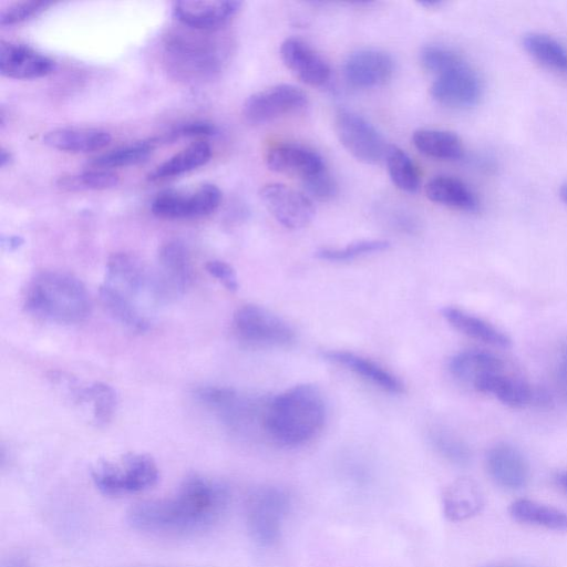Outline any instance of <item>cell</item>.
<instances>
[{"label":"cell","mask_w":567,"mask_h":567,"mask_svg":"<svg viewBox=\"0 0 567 567\" xmlns=\"http://www.w3.org/2000/svg\"><path fill=\"white\" fill-rule=\"evenodd\" d=\"M229 503L227 487L203 475L185 478L172 495L132 506L126 519L136 530L154 535L185 536L212 528Z\"/></svg>","instance_id":"1"},{"label":"cell","mask_w":567,"mask_h":567,"mask_svg":"<svg viewBox=\"0 0 567 567\" xmlns=\"http://www.w3.org/2000/svg\"><path fill=\"white\" fill-rule=\"evenodd\" d=\"M327 416L326 402L318 386L309 383L287 389L264 411V427L276 442L298 446L315 437Z\"/></svg>","instance_id":"2"},{"label":"cell","mask_w":567,"mask_h":567,"mask_svg":"<svg viewBox=\"0 0 567 567\" xmlns=\"http://www.w3.org/2000/svg\"><path fill=\"white\" fill-rule=\"evenodd\" d=\"M145 293L157 300L153 276L143 264L126 252L112 255L100 288V298L107 312L126 328L144 332L150 327V320L137 301Z\"/></svg>","instance_id":"3"},{"label":"cell","mask_w":567,"mask_h":567,"mask_svg":"<svg viewBox=\"0 0 567 567\" xmlns=\"http://www.w3.org/2000/svg\"><path fill=\"white\" fill-rule=\"evenodd\" d=\"M29 312L61 324L79 323L91 311L90 295L83 282L63 271H42L29 284L24 298Z\"/></svg>","instance_id":"4"},{"label":"cell","mask_w":567,"mask_h":567,"mask_svg":"<svg viewBox=\"0 0 567 567\" xmlns=\"http://www.w3.org/2000/svg\"><path fill=\"white\" fill-rule=\"evenodd\" d=\"M91 477L102 494L118 497L151 488L157 483L159 471L151 455L128 452L117 460L99 461Z\"/></svg>","instance_id":"5"},{"label":"cell","mask_w":567,"mask_h":567,"mask_svg":"<svg viewBox=\"0 0 567 567\" xmlns=\"http://www.w3.org/2000/svg\"><path fill=\"white\" fill-rule=\"evenodd\" d=\"M290 504L288 492L278 486H261L249 494L246 523L257 544L271 546L279 539Z\"/></svg>","instance_id":"6"},{"label":"cell","mask_w":567,"mask_h":567,"mask_svg":"<svg viewBox=\"0 0 567 567\" xmlns=\"http://www.w3.org/2000/svg\"><path fill=\"white\" fill-rule=\"evenodd\" d=\"M221 199L220 189L214 184L205 183L194 189H167L157 194L151 210L162 219H194L214 213Z\"/></svg>","instance_id":"7"},{"label":"cell","mask_w":567,"mask_h":567,"mask_svg":"<svg viewBox=\"0 0 567 567\" xmlns=\"http://www.w3.org/2000/svg\"><path fill=\"white\" fill-rule=\"evenodd\" d=\"M237 336L255 346L286 347L295 340V331L278 315L258 305H245L234 315Z\"/></svg>","instance_id":"8"},{"label":"cell","mask_w":567,"mask_h":567,"mask_svg":"<svg viewBox=\"0 0 567 567\" xmlns=\"http://www.w3.org/2000/svg\"><path fill=\"white\" fill-rule=\"evenodd\" d=\"M334 130L342 146L358 161L377 164L384 159L388 146L380 132L361 115L340 109Z\"/></svg>","instance_id":"9"},{"label":"cell","mask_w":567,"mask_h":567,"mask_svg":"<svg viewBox=\"0 0 567 567\" xmlns=\"http://www.w3.org/2000/svg\"><path fill=\"white\" fill-rule=\"evenodd\" d=\"M172 35L166 43V52L177 70L192 75L212 74L219 70L226 58L225 45L202 39L199 34Z\"/></svg>","instance_id":"10"},{"label":"cell","mask_w":567,"mask_h":567,"mask_svg":"<svg viewBox=\"0 0 567 567\" xmlns=\"http://www.w3.org/2000/svg\"><path fill=\"white\" fill-rule=\"evenodd\" d=\"M432 97L452 109H468L482 96V82L477 73L461 59L436 74L430 89Z\"/></svg>","instance_id":"11"},{"label":"cell","mask_w":567,"mask_h":567,"mask_svg":"<svg viewBox=\"0 0 567 567\" xmlns=\"http://www.w3.org/2000/svg\"><path fill=\"white\" fill-rule=\"evenodd\" d=\"M307 94L292 84H277L251 94L243 106L244 117L252 124H264L301 111Z\"/></svg>","instance_id":"12"},{"label":"cell","mask_w":567,"mask_h":567,"mask_svg":"<svg viewBox=\"0 0 567 567\" xmlns=\"http://www.w3.org/2000/svg\"><path fill=\"white\" fill-rule=\"evenodd\" d=\"M259 197L274 218L288 229L303 228L315 217L313 200L305 193L285 184L264 185L259 190Z\"/></svg>","instance_id":"13"},{"label":"cell","mask_w":567,"mask_h":567,"mask_svg":"<svg viewBox=\"0 0 567 567\" xmlns=\"http://www.w3.org/2000/svg\"><path fill=\"white\" fill-rule=\"evenodd\" d=\"M153 274L157 300L183 292L193 279L189 252L179 240H168L158 250V269Z\"/></svg>","instance_id":"14"},{"label":"cell","mask_w":567,"mask_h":567,"mask_svg":"<svg viewBox=\"0 0 567 567\" xmlns=\"http://www.w3.org/2000/svg\"><path fill=\"white\" fill-rule=\"evenodd\" d=\"M265 162L270 171L301 181L326 168L322 157L315 150L291 142L271 145L266 151Z\"/></svg>","instance_id":"15"},{"label":"cell","mask_w":567,"mask_h":567,"mask_svg":"<svg viewBox=\"0 0 567 567\" xmlns=\"http://www.w3.org/2000/svg\"><path fill=\"white\" fill-rule=\"evenodd\" d=\"M240 1L183 0L173 3L175 19L192 30H215L227 23L240 9Z\"/></svg>","instance_id":"16"},{"label":"cell","mask_w":567,"mask_h":567,"mask_svg":"<svg viewBox=\"0 0 567 567\" xmlns=\"http://www.w3.org/2000/svg\"><path fill=\"white\" fill-rule=\"evenodd\" d=\"M55 70V62L34 49L16 42L0 43V73L17 80L47 76Z\"/></svg>","instance_id":"17"},{"label":"cell","mask_w":567,"mask_h":567,"mask_svg":"<svg viewBox=\"0 0 567 567\" xmlns=\"http://www.w3.org/2000/svg\"><path fill=\"white\" fill-rule=\"evenodd\" d=\"M393 72L392 56L377 49L358 50L348 56L343 65L346 80L358 87L382 85L391 79Z\"/></svg>","instance_id":"18"},{"label":"cell","mask_w":567,"mask_h":567,"mask_svg":"<svg viewBox=\"0 0 567 567\" xmlns=\"http://www.w3.org/2000/svg\"><path fill=\"white\" fill-rule=\"evenodd\" d=\"M280 56L286 68L308 85H323L330 78L327 61L298 38H287L281 43Z\"/></svg>","instance_id":"19"},{"label":"cell","mask_w":567,"mask_h":567,"mask_svg":"<svg viewBox=\"0 0 567 567\" xmlns=\"http://www.w3.org/2000/svg\"><path fill=\"white\" fill-rule=\"evenodd\" d=\"M486 470L491 478L506 489L522 488L529 477V467L524 455L516 447L504 443L487 452Z\"/></svg>","instance_id":"20"},{"label":"cell","mask_w":567,"mask_h":567,"mask_svg":"<svg viewBox=\"0 0 567 567\" xmlns=\"http://www.w3.org/2000/svg\"><path fill=\"white\" fill-rule=\"evenodd\" d=\"M111 134L95 127H56L43 135V143L54 150L69 153H89L104 148Z\"/></svg>","instance_id":"21"},{"label":"cell","mask_w":567,"mask_h":567,"mask_svg":"<svg viewBox=\"0 0 567 567\" xmlns=\"http://www.w3.org/2000/svg\"><path fill=\"white\" fill-rule=\"evenodd\" d=\"M443 513L452 522L468 519L480 513L484 497L480 486L470 478L453 482L443 493Z\"/></svg>","instance_id":"22"},{"label":"cell","mask_w":567,"mask_h":567,"mask_svg":"<svg viewBox=\"0 0 567 567\" xmlns=\"http://www.w3.org/2000/svg\"><path fill=\"white\" fill-rule=\"evenodd\" d=\"M424 190L433 203L464 212L478 209L480 203L475 193L456 177L435 176L426 183Z\"/></svg>","instance_id":"23"},{"label":"cell","mask_w":567,"mask_h":567,"mask_svg":"<svg viewBox=\"0 0 567 567\" xmlns=\"http://www.w3.org/2000/svg\"><path fill=\"white\" fill-rule=\"evenodd\" d=\"M323 355L383 391L401 393L404 390L402 382L394 374L367 358L348 351H328Z\"/></svg>","instance_id":"24"},{"label":"cell","mask_w":567,"mask_h":567,"mask_svg":"<svg viewBox=\"0 0 567 567\" xmlns=\"http://www.w3.org/2000/svg\"><path fill=\"white\" fill-rule=\"evenodd\" d=\"M441 312L454 329L467 337L501 348L511 346L505 333L472 313L456 307H444Z\"/></svg>","instance_id":"25"},{"label":"cell","mask_w":567,"mask_h":567,"mask_svg":"<svg viewBox=\"0 0 567 567\" xmlns=\"http://www.w3.org/2000/svg\"><path fill=\"white\" fill-rule=\"evenodd\" d=\"M482 393L492 394L504 404L523 406L533 399L532 389L522 380L513 379L498 372L484 374L472 384Z\"/></svg>","instance_id":"26"},{"label":"cell","mask_w":567,"mask_h":567,"mask_svg":"<svg viewBox=\"0 0 567 567\" xmlns=\"http://www.w3.org/2000/svg\"><path fill=\"white\" fill-rule=\"evenodd\" d=\"M412 143L420 153L437 159H458L464 154L462 140L451 131L420 128L414 131Z\"/></svg>","instance_id":"27"},{"label":"cell","mask_w":567,"mask_h":567,"mask_svg":"<svg viewBox=\"0 0 567 567\" xmlns=\"http://www.w3.org/2000/svg\"><path fill=\"white\" fill-rule=\"evenodd\" d=\"M210 156V145L207 142L197 141L156 166L148 174V179L164 181L183 175L205 165Z\"/></svg>","instance_id":"28"},{"label":"cell","mask_w":567,"mask_h":567,"mask_svg":"<svg viewBox=\"0 0 567 567\" xmlns=\"http://www.w3.org/2000/svg\"><path fill=\"white\" fill-rule=\"evenodd\" d=\"M513 519L554 530H567V513L536 501L519 498L508 507Z\"/></svg>","instance_id":"29"},{"label":"cell","mask_w":567,"mask_h":567,"mask_svg":"<svg viewBox=\"0 0 567 567\" xmlns=\"http://www.w3.org/2000/svg\"><path fill=\"white\" fill-rule=\"evenodd\" d=\"M523 47L545 68L558 73H567V48L555 38L540 32H530L524 35Z\"/></svg>","instance_id":"30"},{"label":"cell","mask_w":567,"mask_h":567,"mask_svg":"<svg viewBox=\"0 0 567 567\" xmlns=\"http://www.w3.org/2000/svg\"><path fill=\"white\" fill-rule=\"evenodd\" d=\"M449 367L454 377L473 384L484 374L502 371L503 362L489 352L466 350L455 354Z\"/></svg>","instance_id":"31"},{"label":"cell","mask_w":567,"mask_h":567,"mask_svg":"<svg viewBox=\"0 0 567 567\" xmlns=\"http://www.w3.org/2000/svg\"><path fill=\"white\" fill-rule=\"evenodd\" d=\"M384 159L389 176L399 189L415 193L420 188L419 169L403 150L395 145H389Z\"/></svg>","instance_id":"32"},{"label":"cell","mask_w":567,"mask_h":567,"mask_svg":"<svg viewBox=\"0 0 567 567\" xmlns=\"http://www.w3.org/2000/svg\"><path fill=\"white\" fill-rule=\"evenodd\" d=\"M76 399L80 402L91 403L93 419L97 424L107 423L113 417L117 406L115 390L103 382H94L85 388H80Z\"/></svg>","instance_id":"33"},{"label":"cell","mask_w":567,"mask_h":567,"mask_svg":"<svg viewBox=\"0 0 567 567\" xmlns=\"http://www.w3.org/2000/svg\"><path fill=\"white\" fill-rule=\"evenodd\" d=\"M153 141L135 142L121 146L93 158L90 165L95 169L125 167L140 164L150 156L154 147Z\"/></svg>","instance_id":"34"},{"label":"cell","mask_w":567,"mask_h":567,"mask_svg":"<svg viewBox=\"0 0 567 567\" xmlns=\"http://www.w3.org/2000/svg\"><path fill=\"white\" fill-rule=\"evenodd\" d=\"M196 396L231 422H238L237 420H240L247 413L245 402L229 388H199L196 392Z\"/></svg>","instance_id":"35"},{"label":"cell","mask_w":567,"mask_h":567,"mask_svg":"<svg viewBox=\"0 0 567 567\" xmlns=\"http://www.w3.org/2000/svg\"><path fill=\"white\" fill-rule=\"evenodd\" d=\"M118 184V176L105 169H91L58 178L56 186L65 192L105 190Z\"/></svg>","instance_id":"36"},{"label":"cell","mask_w":567,"mask_h":567,"mask_svg":"<svg viewBox=\"0 0 567 567\" xmlns=\"http://www.w3.org/2000/svg\"><path fill=\"white\" fill-rule=\"evenodd\" d=\"M390 243L383 239H367L351 243L342 248H322L317 258L328 261H347L357 257L386 250Z\"/></svg>","instance_id":"37"},{"label":"cell","mask_w":567,"mask_h":567,"mask_svg":"<svg viewBox=\"0 0 567 567\" xmlns=\"http://www.w3.org/2000/svg\"><path fill=\"white\" fill-rule=\"evenodd\" d=\"M435 450L450 462L464 465L471 457L468 447L460 439L444 431H435L431 435Z\"/></svg>","instance_id":"38"},{"label":"cell","mask_w":567,"mask_h":567,"mask_svg":"<svg viewBox=\"0 0 567 567\" xmlns=\"http://www.w3.org/2000/svg\"><path fill=\"white\" fill-rule=\"evenodd\" d=\"M51 4L52 2L50 1L35 0L14 2L1 10L0 24L6 27L23 22L32 17H37Z\"/></svg>","instance_id":"39"},{"label":"cell","mask_w":567,"mask_h":567,"mask_svg":"<svg viewBox=\"0 0 567 567\" xmlns=\"http://www.w3.org/2000/svg\"><path fill=\"white\" fill-rule=\"evenodd\" d=\"M461 59L463 58L453 50L434 44L424 47L420 53V60L423 66L435 75L455 64Z\"/></svg>","instance_id":"40"},{"label":"cell","mask_w":567,"mask_h":567,"mask_svg":"<svg viewBox=\"0 0 567 567\" xmlns=\"http://www.w3.org/2000/svg\"><path fill=\"white\" fill-rule=\"evenodd\" d=\"M302 186L305 194L312 200L328 202L337 194V183L327 168L303 179Z\"/></svg>","instance_id":"41"},{"label":"cell","mask_w":567,"mask_h":567,"mask_svg":"<svg viewBox=\"0 0 567 567\" xmlns=\"http://www.w3.org/2000/svg\"><path fill=\"white\" fill-rule=\"evenodd\" d=\"M216 133L217 128L214 124L206 121H194L177 126L163 138L165 141H174L183 137L213 136Z\"/></svg>","instance_id":"42"},{"label":"cell","mask_w":567,"mask_h":567,"mask_svg":"<svg viewBox=\"0 0 567 567\" xmlns=\"http://www.w3.org/2000/svg\"><path fill=\"white\" fill-rule=\"evenodd\" d=\"M206 270L229 291H236L238 289L236 272L226 261L218 259L209 260L206 264Z\"/></svg>","instance_id":"43"},{"label":"cell","mask_w":567,"mask_h":567,"mask_svg":"<svg viewBox=\"0 0 567 567\" xmlns=\"http://www.w3.org/2000/svg\"><path fill=\"white\" fill-rule=\"evenodd\" d=\"M1 567H33L28 560L21 557H11L2 561Z\"/></svg>","instance_id":"44"},{"label":"cell","mask_w":567,"mask_h":567,"mask_svg":"<svg viewBox=\"0 0 567 567\" xmlns=\"http://www.w3.org/2000/svg\"><path fill=\"white\" fill-rule=\"evenodd\" d=\"M11 162H12L11 152L2 146L0 150V166L3 168L6 166L10 165Z\"/></svg>","instance_id":"45"},{"label":"cell","mask_w":567,"mask_h":567,"mask_svg":"<svg viewBox=\"0 0 567 567\" xmlns=\"http://www.w3.org/2000/svg\"><path fill=\"white\" fill-rule=\"evenodd\" d=\"M556 480L557 483L561 486V488L567 493V471L559 473Z\"/></svg>","instance_id":"46"},{"label":"cell","mask_w":567,"mask_h":567,"mask_svg":"<svg viewBox=\"0 0 567 567\" xmlns=\"http://www.w3.org/2000/svg\"><path fill=\"white\" fill-rule=\"evenodd\" d=\"M8 243L11 248H17L22 244V239L20 237H10Z\"/></svg>","instance_id":"47"},{"label":"cell","mask_w":567,"mask_h":567,"mask_svg":"<svg viewBox=\"0 0 567 567\" xmlns=\"http://www.w3.org/2000/svg\"><path fill=\"white\" fill-rule=\"evenodd\" d=\"M559 196L563 199V202L567 205V183L561 185L559 189Z\"/></svg>","instance_id":"48"}]
</instances>
